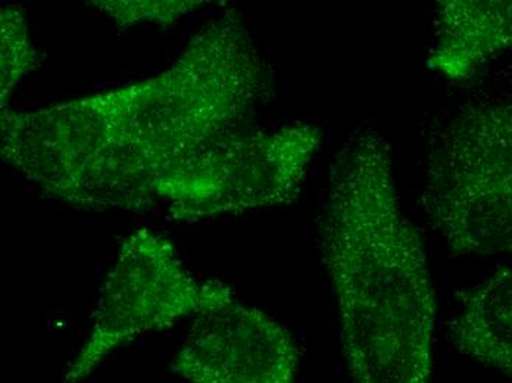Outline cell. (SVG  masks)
Here are the masks:
<instances>
[{
	"instance_id": "1",
	"label": "cell",
	"mask_w": 512,
	"mask_h": 383,
	"mask_svg": "<svg viewBox=\"0 0 512 383\" xmlns=\"http://www.w3.org/2000/svg\"><path fill=\"white\" fill-rule=\"evenodd\" d=\"M270 89L243 15L226 9L151 79L36 111L2 110L0 152L74 207L140 211L158 201L162 180L234 135Z\"/></svg>"
},
{
	"instance_id": "2",
	"label": "cell",
	"mask_w": 512,
	"mask_h": 383,
	"mask_svg": "<svg viewBox=\"0 0 512 383\" xmlns=\"http://www.w3.org/2000/svg\"><path fill=\"white\" fill-rule=\"evenodd\" d=\"M320 247L351 383H430L436 297L382 133L349 137L330 170Z\"/></svg>"
},
{
	"instance_id": "3",
	"label": "cell",
	"mask_w": 512,
	"mask_h": 383,
	"mask_svg": "<svg viewBox=\"0 0 512 383\" xmlns=\"http://www.w3.org/2000/svg\"><path fill=\"white\" fill-rule=\"evenodd\" d=\"M421 204L458 255H512V99L458 112L436 136Z\"/></svg>"
},
{
	"instance_id": "4",
	"label": "cell",
	"mask_w": 512,
	"mask_h": 383,
	"mask_svg": "<svg viewBox=\"0 0 512 383\" xmlns=\"http://www.w3.org/2000/svg\"><path fill=\"white\" fill-rule=\"evenodd\" d=\"M308 123L234 133L162 180L156 198L173 220L193 223L293 204L320 148Z\"/></svg>"
},
{
	"instance_id": "5",
	"label": "cell",
	"mask_w": 512,
	"mask_h": 383,
	"mask_svg": "<svg viewBox=\"0 0 512 383\" xmlns=\"http://www.w3.org/2000/svg\"><path fill=\"white\" fill-rule=\"evenodd\" d=\"M236 300L230 286L199 282L183 267L173 244L154 230L124 239L106 277L93 314L92 329L71 361L65 382L77 383L112 351L143 333L170 328Z\"/></svg>"
},
{
	"instance_id": "6",
	"label": "cell",
	"mask_w": 512,
	"mask_h": 383,
	"mask_svg": "<svg viewBox=\"0 0 512 383\" xmlns=\"http://www.w3.org/2000/svg\"><path fill=\"white\" fill-rule=\"evenodd\" d=\"M299 360L280 323L234 300L196 317L173 369L189 383H295Z\"/></svg>"
},
{
	"instance_id": "7",
	"label": "cell",
	"mask_w": 512,
	"mask_h": 383,
	"mask_svg": "<svg viewBox=\"0 0 512 383\" xmlns=\"http://www.w3.org/2000/svg\"><path fill=\"white\" fill-rule=\"evenodd\" d=\"M512 51V0H443L427 64L452 82L471 79L487 62Z\"/></svg>"
},
{
	"instance_id": "8",
	"label": "cell",
	"mask_w": 512,
	"mask_h": 383,
	"mask_svg": "<svg viewBox=\"0 0 512 383\" xmlns=\"http://www.w3.org/2000/svg\"><path fill=\"white\" fill-rule=\"evenodd\" d=\"M449 339L462 356L512 379V269L465 295L449 323Z\"/></svg>"
},
{
	"instance_id": "9",
	"label": "cell",
	"mask_w": 512,
	"mask_h": 383,
	"mask_svg": "<svg viewBox=\"0 0 512 383\" xmlns=\"http://www.w3.org/2000/svg\"><path fill=\"white\" fill-rule=\"evenodd\" d=\"M0 40V104L5 110L17 84L40 67V55L31 40L27 14L20 5L0 9Z\"/></svg>"
},
{
	"instance_id": "10",
	"label": "cell",
	"mask_w": 512,
	"mask_h": 383,
	"mask_svg": "<svg viewBox=\"0 0 512 383\" xmlns=\"http://www.w3.org/2000/svg\"><path fill=\"white\" fill-rule=\"evenodd\" d=\"M96 9L111 18L118 30H127L142 23H158L162 26L176 23L181 17L208 5L199 0H96L90 2Z\"/></svg>"
}]
</instances>
